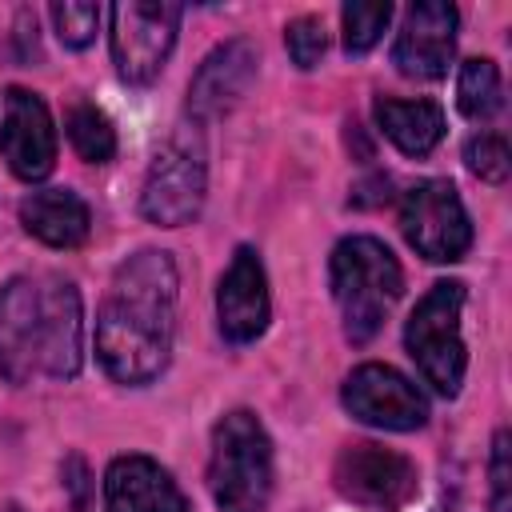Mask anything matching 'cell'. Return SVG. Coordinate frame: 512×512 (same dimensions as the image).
Wrapping results in <instances>:
<instances>
[{
  "label": "cell",
  "instance_id": "6da1fadb",
  "mask_svg": "<svg viewBox=\"0 0 512 512\" xmlns=\"http://www.w3.org/2000/svg\"><path fill=\"white\" fill-rule=\"evenodd\" d=\"M176 288V264L160 248H144L116 268L96 312V356L116 384H148L168 364Z\"/></svg>",
  "mask_w": 512,
  "mask_h": 512
},
{
  "label": "cell",
  "instance_id": "603a6c76",
  "mask_svg": "<svg viewBox=\"0 0 512 512\" xmlns=\"http://www.w3.org/2000/svg\"><path fill=\"white\" fill-rule=\"evenodd\" d=\"M284 44H288V56L296 68H316L328 48V32H324L320 16H296L284 28Z\"/></svg>",
  "mask_w": 512,
  "mask_h": 512
},
{
  "label": "cell",
  "instance_id": "44dd1931",
  "mask_svg": "<svg viewBox=\"0 0 512 512\" xmlns=\"http://www.w3.org/2000/svg\"><path fill=\"white\" fill-rule=\"evenodd\" d=\"M464 160H468V168H472L480 180H488V184H504V180H508L512 156H508V140H504L500 132H476V136L464 144Z\"/></svg>",
  "mask_w": 512,
  "mask_h": 512
},
{
  "label": "cell",
  "instance_id": "2e32d148",
  "mask_svg": "<svg viewBox=\"0 0 512 512\" xmlns=\"http://www.w3.org/2000/svg\"><path fill=\"white\" fill-rule=\"evenodd\" d=\"M20 220L28 236H36L48 248H80L88 240L92 216L88 204L72 188H40L20 204Z\"/></svg>",
  "mask_w": 512,
  "mask_h": 512
},
{
  "label": "cell",
  "instance_id": "5bb4252c",
  "mask_svg": "<svg viewBox=\"0 0 512 512\" xmlns=\"http://www.w3.org/2000/svg\"><path fill=\"white\" fill-rule=\"evenodd\" d=\"M256 44L252 40H228L216 52H208V60L196 68L192 84H188V108L196 120H212L224 116L252 84L256 76Z\"/></svg>",
  "mask_w": 512,
  "mask_h": 512
},
{
  "label": "cell",
  "instance_id": "9a60e30c",
  "mask_svg": "<svg viewBox=\"0 0 512 512\" xmlns=\"http://www.w3.org/2000/svg\"><path fill=\"white\" fill-rule=\"evenodd\" d=\"M104 512H188V500L156 460L116 456L104 472Z\"/></svg>",
  "mask_w": 512,
  "mask_h": 512
},
{
  "label": "cell",
  "instance_id": "e0dca14e",
  "mask_svg": "<svg viewBox=\"0 0 512 512\" xmlns=\"http://www.w3.org/2000/svg\"><path fill=\"white\" fill-rule=\"evenodd\" d=\"M376 124L404 156H428L444 136V112L432 100H376Z\"/></svg>",
  "mask_w": 512,
  "mask_h": 512
},
{
  "label": "cell",
  "instance_id": "ac0fdd59",
  "mask_svg": "<svg viewBox=\"0 0 512 512\" xmlns=\"http://www.w3.org/2000/svg\"><path fill=\"white\" fill-rule=\"evenodd\" d=\"M456 104L468 120H492L504 108V84L500 68L492 60H464L456 76Z\"/></svg>",
  "mask_w": 512,
  "mask_h": 512
},
{
  "label": "cell",
  "instance_id": "52a82bcc",
  "mask_svg": "<svg viewBox=\"0 0 512 512\" xmlns=\"http://www.w3.org/2000/svg\"><path fill=\"white\" fill-rule=\"evenodd\" d=\"M332 484L344 500L372 508V512H400L420 488L416 464L404 452L372 444V440H356L340 448L332 464Z\"/></svg>",
  "mask_w": 512,
  "mask_h": 512
},
{
  "label": "cell",
  "instance_id": "3957f363",
  "mask_svg": "<svg viewBox=\"0 0 512 512\" xmlns=\"http://www.w3.org/2000/svg\"><path fill=\"white\" fill-rule=\"evenodd\" d=\"M328 276H332V296L344 316V336L352 344H368L404 288L392 248L376 236H348L332 248Z\"/></svg>",
  "mask_w": 512,
  "mask_h": 512
},
{
  "label": "cell",
  "instance_id": "4fadbf2b",
  "mask_svg": "<svg viewBox=\"0 0 512 512\" xmlns=\"http://www.w3.org/2000/svg\"><path fill=\"white\" fill-rule=\"evenodd\" d=\"M268 276H264V264L256 256V248H236L232 264L224 268L220 276V288H216V320H220V332L224 340L232 344H252L264 328H268Z\"/></svg>",
  "mask_w": 512,
  "mask_h": 512
},
{
  "label": "cell",
  "instance_id": "d6986e66",
  "mask_svg": "<svg viewBox=\"0 0 512 512\" xmlns=\"http://www.w3.org/2000/svg\"><path fill=\"white\" fill-rule=\"evenodd\" d=\"M68 140L88 164H104L116 156V128L96 104H76L68 112Z\"/></svg>",
  "mask_w": 512,
  "mask_h": 512
},
{
  "label": "cell",
  "instance_id": "d4e9b609",
  "mask_svg": "<svg viewBox=\"0 0 512 512\" xmlns=\"http://www.w3.org/2000/svg\"><path fill=\"white\" fill-rule=\"evenodd\" d=\"M436 512H460V508H456V504H440Z\"/></svg>",
  "mask_w": 512,
  "mask_h": 512
},
{
  "label": "cell",
  "instance_id": "ba28073f",
  "mask_svg": "<svg viewBox=\"0 0 512 512\" xmlns=\"http://www.w3.org/2000/svg\"><path fill=\"white\" fill-rule=\"evenodd\" d=\"M204 188H208V172H204L200 144H192L188 136H176L156 152V160L148 168V180L140 192V212L160 228H184L200 216Z\"/></svg>",
  "mask_w": 512,
  "mask_h": 512
},
{
  "label": "cell",
  "instance_id": "8fae6325",
  "mask_svg": "<svg viewBox=\"0 0 512 512\" xmlns=\"http://www.w3.org/2000/svg\"><path fill=\"white\" fill-rule=\"evenodd\" d=\"M0 152L20 180H44L56 168V128L48 104L28 88H8L0 120Z\"/></svg>",
  "mask_w": 512,
  "mask_h": 512
},
{
  "label": "cell",
  "instance_id": "9c48e42d",
  "mask_svg": "<svg viewBox=\"0 0 512 512\" xmlns=\"http://www.w3.org/2000/svg\"><path fill=\"white\" fill-rule=\"evenodd\" d=\"M404 240L432 264H452L472 244V224L460 204V192L448 180H420L404 192L400 204Z\"/></svg>",
  "mask_w": 512,
  "mask_h": 512
},
{
  "label": "cell",
  "instance_id": "ffe728a7",
  "mask_svg": "<svg viewBox=\"0 0 512 512\" xmlns=\"http://www.w3.org/2000/svg\"><path fill=\"white\" fill-rule=\"evenodd\" d=\"M340 20H344V48L352 56H360V52H368L384 36V28L392 20V4L388 0L384 4H360V0H352V4H344Z\"/></svg>",
  "mask_w": 512,
  "mask_h": 512
},
{
  "label": "cell",
  "instance_id": "277c9868",
  "mask_svg": "<svg viewBox=\"0 0 512 512\" xmlns=\"http://www.w3.org/2000/svg\"><path fill=\"white\" fill-rule=\"evenodd\" d=\"M208 488L220 512H264L272 496V440L264 424L236 408L212 428Z\"/></svg>",
  "mask_w": 512,
  "mask_h": 512
},
{
  "label": "cell",
  "instance_id": "cb8c5ba5",
  "mask_svg": "<svg viewBox=\"0 0 512 512\" xmlns=\"http://www.w3.org/2000/svg\"><path fill=\"white\" fill-rule=\"evenodd\" d=\"M512 440L500 428L492 436V460H488V476H492V512H512Z\"/></svg>",
  "mask_w": 512,
  "mask_h": 512
},
{
  "label": "cell",
  "instance_id": "7402d4cb",
  "mask_svg": "<svg viewBox=\"0 0 512 512\" xmlns=\"http://www.w3.org/2000/svg\"><path fill=\"white\" fill-rule=\"evenodd\" d=\"M52 20H56L60 44L88 48L92 36H96V28H100V8L96 4H84V0H64V4H52Z\"/></svg>",
  "mask_w": 512,
  "mask_h": 512
},
{
  "label": "cell",
  "instance_id": "30bf717a",
  "mask_svg": "<svg viewBox=\"0 0 512 512\" xmlns=\"http://www.w3.org/2000/svg\"><path fill=\"white\" fill-rule=\"evenodd\" d=\"M344 408L372 428L384 432H412L428 420L424 392L388 364H360L344 380Z\"/></svg>",
  "mask_w": 512,
  "mask_h": 512
},
{
  "label": "cell",
  "instance_id": "7a4b0ae2",
  "mask_svg": "<svg viewBox=\"0 0 512 512\" xmlns=\"http://www.w3.org/2000/svg\"><path fill=\"white\" fill-rule=\"evenodd\" d=\"M84 360V308L72 280L56 272L12 276L0 288V372L72 380Z\"/></svg>",
  "mask_w": 512,
  "mask_h": 512
},
{
  "label": "cell",
  "instance_id": "8992f818",
  "mask_svg": "<svg viewBox=\"0 0 512 512\" xmlns=\"http://www.w3.org/2000/svg\"><path fill=\"white\" fill-rule=\"evenodd\" d=\"M180 4L168 0H124L112 4L108 20H112V60L116 72L128 84H148L160 76L176 32H180Z\"/></svg>",
  "mask_w": 512,
  "mask_h": 512
},
{
  "label": "cell",
  "instance_id": "5b68a950",
  "mask_svg": "<svg viewBox=\"0 0 512 512\" xmlns=\"http://www.w3.org/2000/svg\"><path fill=\"white\" fill-rule=\"evenodd\" d=\"M460 312H464V284L460 280H436L420 296V304L412 308V316L404 324L408 356L416 360L420 376L440 396H456L464 384V368H468V352H464V336H460Z\"/></svg>",
  "mask_w": 512,
  "mask_h": 512
},
{
  "label": "cell",
  "instance_id": "7c38bea8",
  "mask_svg": "<svg viewBox=\"0 0 512 512\" xmlns=\"http://www.w3.org/2000/svg\"><path fill=\"white\" fill-rule=\"evenodd\" d=\"M456 8L440 0L412 4L392 44V64L412 80H440L456 52Z\"/></svg>",
  "mask_w": 512,
  "mask_h": 512
}]
</instances>
